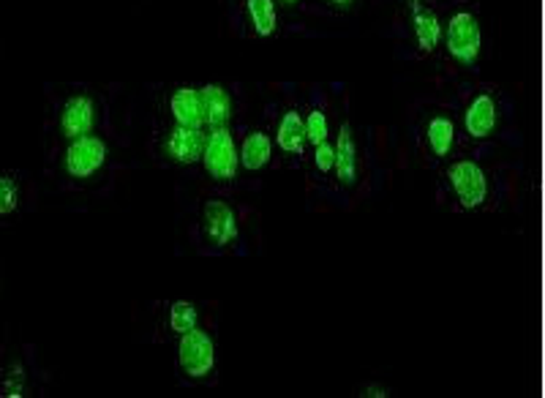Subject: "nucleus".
<instances>
[{"mask_svg": "<svg viewBox=\"0 0 545 398\" xmlns=\"http://www.w3.org/2000/svg\"><path fill=\"white\" fill-rule=\"evenodd\" d=\"M178 360H180V368H183L186 376H194V379L208 376L213 371V363H216L213 338L200 327L183 333L180 346H178Z\"/></svg>", "mask_w": 545, "mask_h": 398, "instance_id": "2", "label": "nucleus"}, {"mask_svg": "<svg viewBox=\"0 0 545 398\" xmlns=\"http://www.w3.org/2000/svg\"><path fill=\"white\" fill-rule=\"evenodd\" d=\"M197 322H200V314H197V308H194L191 303H186V300L172 303V311H170V327H172L175 333L183 335V333L194 330Z\"/></svg>", "mask_w": 545, "mask_h": 398, "instance_id": "18", "label": "nucleus"}, {"mask_svg": "<svg viewBox=\"0 0 545 398\" xmlns=\"http://www.w3.org/2000/svg\"><path fill=\"white\" fill-rule=\"evenodd\" d=\"M447 180L458 197V202L469 210L480 208L488 197V183H485V172L474 164V161H455L447 170Z\"/></svg>", "mask_w": 545, "mask_h": 398, "instance_id": "5", "label": "nucleus"}, {"mask_svg": "<svg viewBox=\"0 0 545 398\" xmlns=\"http://www.w3.org/2000/svg\"><path fill=\"white\" fill-rule=\"evenodd\" d=\"M276 142L284 153H300L303 145H306V126H303V118L297 110H289L281 123H278V134H276Z\"/></svg>", "mask_w": 545, "mask_h": 398, "instance_id": "14", "label": "nucleus"}, {"mask_svg": "<svg viewBox=\"0 0 545 398\" xmlns=\"http://www.w3.org/2000/svg\"><path fill=\"white\" fill-rule=\"evenodd\" d=\"M107 161V145L104 140L93 137V134H85V137H77L72 140L69 150H66V172L77 180H85L91 175H96Z\"/></svg>", "mask_w": 545, "mask_h": 398, "instance_id": "4", "label": "nucleus"}, {"mask_svg": "<svg viewBox=\"0 0 545 398\" xmlns=\"http://www.w3.org/2000/svg\"><path fill=\"white\" fill-rule=\"evenodd\" d=\"M333 148H336V164H333V170L338 172V180L344 186H352L357 180V145H355L349 123L341 126L338 145H333Z\"/></svg>", "mask_w": 545, "mask_h": 398, "instance_id": "11", "label": "nucleus"}, {"mask_svg": "<svg viewBox=\"0 0 545 398\" xmlns=\"http://www.w3.org/2000/svg\"><path fill=\"white\" fill-rule=\"evenodd\" d=\"M4 395H6V398H23V395H25V374H23L20 365H15V371L6 376V382H4Z\"/></svg>", "mask_w": 545, "mask_h": 398, "instance_id": "22", "label": "nucleus"}, {"mask_svg": "<svg viewBox=\"0 0 545 398\" xmlns=\"http://www.w3.org/2000/svg\"><path fill=\"white\" fill-rule=\"evenodd\" d=\"M303 126H306V142L319 145V142L327 140V118H325L322 110H311L308 118L303 121Z\"/></svg>", "mask_w": 545, "mask_h": 398, "instance_id": "19", "label": "nucleus"}, {"mask_svg": "<svg viewBox=\"0 0 545 398\" xmlns=\"http://www.w3.org/2000/svg\"><path fill=\"white\" fill-rule=\"evenodd\" d=\"M270 153H273L270 137L262 134V131H254V134H248L243 140V148L238 150V159H240V164L248 172H257V170H262L270 161Z\"/></svg>", "mask_w": 545, "mask_h": 398, "instance_id": "13", "label": "nucleus"}, {"mask_svg": "<svg viewBox=\"0 0 545 398\" xmlns=\"http://www.w3.org/2000/svg\"><path fill=\"white\" fill-rule=\"evenodd\" d=\"M20 205V189L12 178L0 175V216H12Z\"/></svg>", "mask_w": 545, "mask_h": 398, "instance_id": "20", "label": "nucleus"}, {"mask_svg": "<svg viewBox=\"0 0 545 398\" xmlns=\"http://www.w3.org/2000/svg\"><path fill=\"white\" fill-rule=\"evenodd\" d=\"M172 115L178 121V126H186V129H200L205 123V112H202V96L200 91L194 88H180L175 96H172Z\"/></svg>", "mask_w": 545, "mask_h": 398, "instance_id": "12", "label": "nucleus"}, {"mask_svg": "<svg viewBox=\"0 0 545 398\" xmlns=\"http://www.w3.org/2000/svg\"><path fill=\"white\" fill-rule=\"evenodd\" d=\"M202 229H205V238L224 248L229 243L238 240V218H235V210L221 202V199H210L202 210Z\"/></svg>", "mask_w": 545, "mask_h": 398, "instance_id": "6", "label": "nucleus"}, {"mask_svg": "<svg viewBox=\"0 0 545 398\" xmlns=\"http://www.w3.org/2000/svg\"><path fill=\"white\" fill-rule=\"evenodd\" d=\"M248 17L259 36L276 34V4L273 0H248Z\"/></svg>", "mask_w": 545, "mask_h": 398, "instance_id": "17", "label": "nucleus"}, {"mask_svg": "<svg viewBox=\"0 0 545 398\" xmlns=\"http://www.w3.org/2000/svg\"><path fill=\"white\" fill-rule=\"evenodd\" d=\"M314 164H316V170L319 172H333V164H336V148L325 140V142H319V145H314Z\"/></svg>", "mask_w": 545, "mask_h": 398, "instance_id": "21", "label": "nucleus"}, {"mask_svg": "<svg viewBox=\"0 0 545 398\" xmlns=\"http://www.w3.org/2000/svg\"><path fill=\"white\" fill-rule=\"evenodd\" d=\"M208 170V175L213 180H232L238 175V145L232 140V131L224 129H213L210 137H205V148H202V159H200Z\"/></svg>", "mask_w": 545, "mask_h": 398, "instance_id": "1", "label": "nucleus"}, {"mask_svg": "<svg viewBox=\"0 0 545 398\" xmlns=\"http://www.w3.org/2000/svg\"><path fill=\"white\" fill-rule=\"evenodd\" d=\"M96 126V104L91 96H72L61 112V131L69 140L91 134Z\"/></svg>", "mask_w": 545, "mask_h": 398, "instance_id": "7", "label": "nucleus"}, {"mask_svg": "<svg viewBox=\"0 0 545 398\" xmlns=\"http://www.w3.org/2000/svg\"><path fill=\"white\" fill-rule=\"evenodd\" d=\"M453 140H455V126L450 118H431L428 123V145L433 150V156L444 159L453 150Z\"/></svg>", "mask_w": 545, "mask_h": 398, "instance_id": "16", "label": "nucleus"}, {"mask_svg": "<svg viewBox=\"0 0 545 398\" xmlns=\"http://www.w3.org/2000/svg\"><path fill=\"white\" fill-rule=\"evenodd\" d=\"M202 96V112H205V123L210 129H224L232 118V99L221 85H208L200 91Z\"/></svg>", "mask_w": 545, "mask_h": 398, "instance_id": "10", "label": "nucleus"}, {"mask_svg": "<svg viewBox=\"0 0 545 398\" xmlns=\"http://www.w3.org/2000/svg\"><path fill=\"white\" fill-rule=\"evenodd\" d=\"M330 4H333V6H341V9H346V6H352V4H355V0H330Z\"/></svg>", "mask_w": 545, "mask_h": 398, "instance_id": "23", "label": "nucleus"}, {"mask_svg": "<svg viewBox=\"0 0 545 398\" xmlns=\"http://www.w3.org/2000/svg\"><path fill=\"white\" fill-rule=\"evenodd\" d=\"M202 148H205V134L200 129H186V126H178L175 131H170V137L164 142V153L178 164L200 161Z\"/></svg>", "mask_w": 545, "mask_h": 398, "instance_id": "8", "label": "nucleus"}, {"mask_svg": "<svg viewBox=\"0 0 545 398\" xmlns=\"http://www.w3.org/2000/svg\"><path fill=\"white\" fill-rule=\"evenodd\" d=\"M284 4H297V0H284Z\"/></svg>", "mask_w": 545, "mask_h": 398, "instance_id": "25", "label": "nucleus"}, {"mask_svg": "<svg viewBox=\"0 0 545 398\" xmlns=\"http://www.w3.org/2000/svg\"><path fill=\"white\" fill-rule=\"evenodd\" d=\"M365 395H387V393H384V390H379V387H371V390H368Z\"/></svg>", "mask_w": 545, "mask_h": 398, "instance_id": "24", "label": "nucleus"}, {"mask_svg": "<svg viewBox=\"0 0 545 398\" xmlns=\"http://www.w3.org/2000/svg\"><path fill=\"white\" fill-rule=\"evenodd\" d=\"M414 36L423 53H433L442 42V25L433 12L414 9Z\"/></svg>", "mask_w": 545, "mask_h": 398, "instance_id": "15", "label": "nucleus"}, {"mask_svg": "<svg viewBox=\"0 0 545 398\" xmlns=\"http://www.w3.org/2000/svg\"><path fill=\"white\" fill-rule=\"evenodd\" d=\"M447 53L461 66H472L480 55V25L469 12L453 15L447 23Z\"/></svg>", "mask_w": 545, "mask_h": 398, "instance_id": "3", "label": "nucleus"}, {"mask_svg": "<svg viewBox=\"0 0 545 398\" xmlns=\"http://www.w3.org/2000/svg\"><path fill=\"white\" fill-rule=\"evenodd\" d=\"M463 121H466L469 137H474V140L491 137V131L496 129V104H493V99L485 96V93L474 96Z\"/></svg>", "mask_w": 545, "mask_h": 398, "instance_id": "9", "label": "nucleus"}]
</instances>
